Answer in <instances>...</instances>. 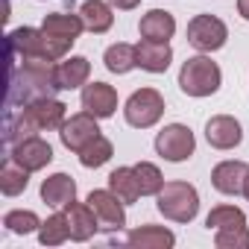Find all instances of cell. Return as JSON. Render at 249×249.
Instances as JSON below:
<instances>
[{
  "mask_svg": "<svg viewBox=\"0 0 249 249\" xmlns=\"http://www.w3.org/2000/svg\"><path fill=\"white\" fill-rule=\"evenodd\" d=\"M126 240L141 249H170L176 243V234L164 226H141V229H132Z\"/></svg>",
  "mask_w": 249,
  "mask_h": 249,
  "instance_id": "d6986e66",
  "label": "cell"
},
{
  "mask_svg": "<svg viewBox=\"0 0 249 249\" xmlns=\"http://www.w3.org/2000/svg\"><path fill=\"white\" fill-rule=\"evenodd\" d=\"M135 176H138V188H141V196H153L164 188V179H161V170L150 161H141L135 164Z\"/></svg>",
  "mask_w": 249,
  "mask_h": 249,
  "instance_id": "f1b7e54d",
  "label": "cell"
},
{
  "mask_svg": "<svg viewBox=\"0 0 249 249\" xmlns=\"http://www.w3.org/2000/svg\"><path fill=\"white\" fill-rule=\"evenodd\" d=\"M108 3H111L114 9H123V12H126V9H135L141 0H108Z\"/></svg>",
  "mask_w": 249,
  "mask_h": 249,
  "instance_id": "1f68e13d",
  "label": "cell"
},
{
  "mask_svg": "<svg viewBox=\"0 0 249 249\" xmlns=\"http://www.w3.org/2000/svg\"><path fill=\"white\" fill-rule=\"evenodd\" d=\"M141 36L144 38H150V41H167V38H173V33H176V21H173V15L170 12H164V9H150L144 18H141Z\"/></svg>",
  "mask_w": 249,
  "mask_h": 249,
  "instance_id": "ac0fdd59",
  "label": "cell"
},
{
  "mask_svg": "<svg viewBox=\"0 0 249 249\" xmlns=\"http://www.w3.org/2000/svg\"><path fill=\"white\" fill-rule=\"evenodd\" d=\"M156 196H159V211L173 223H191L199 211V194L188 182H164V188Z\"/></svg>",
  "mask_w": 249,
  "mask_h": 249,
  "instance_id": "5b68a950",
  "label": "cell"
},
{
  "mask_svg": "<svg viewBox=\"0 0 249 249\" xmlns=\"http://www.w3.org/2000/svg\"><path fill=\"white\" fill-rule=\"evenodd\" d=\"M27 185H30V170L9 156L3 161V167H0V191L6 196H18V194L27 191Z\"/></svg>",
  "mask_w": 249,
  "mask_h": 249,
  "instance_id": "603a6c76",
  "label": "cell"
},
{
  "mask_svg": "<svg viewBox=\"0 0 249 249\" xmlns=\"http://www.w3.org/2000/svg\"><path fill=\"white\" fill-rule=\"evenodd\" d=\"M65 214H68V226H71V240H88L94 237V231L100 229V220L94 214V208L88 202H68L65 205Z\"/></svg>",
  "mask_w": 249,
  "mask_h": 249,
  "instance_id": "5bb4252c",
  "label": "cell"
},
{
  "mask_svg": "<svg viewBox=\"0 0 249 249\" xmlns=\"http://www.w3.org/2000/svg\"><path fill=\"white\" fill-rule=\"evenodd\" d=\"M246 176H249V167L243 161H220L211 173V182L220 194L226 196H237L243 194V185H246Z\"/></svg>",
  "mask_w": 249,
  "mask_h": 249,
  "instance_id": "9a60e30c",
  "label": "cell"
},
{
  "mask_svg": "<svg viewBox=\"0 0 249 249\" xmlns=\"http://www.w3.org/2000/svg\"><path fill=\"white\" fill-rule=\"evenodd\" d=\"M243 196L249 199V176H246V185H243Z\"/></svg>",
  "mask_w": 249,
  "mask_h": 249,
  "instance_id": "836d02e7",
  "label": "cell"
},
{
  "mask_svg": "<svg viewBox=\"0 0 249 249\" xmlns=\"http://www.w3.org/2000/svg\"><path fill=\"white\" fill-rule=\"evenodd\" d=\"M79 18H82L85 30L88 33H97V36L106 33V30H111V24H114L111 6L103 3V0H85V3L79 6Z\"/></svg>",
  "mask_w": 249,
  "mask_h": 249,
  "instance_id": "44dd1931",
  "label": "cell"
},
{
  "mask_svg": "<svg viewBox=\"0 0 249 249\" xmlns=\"http://www.w3.org/2000/svg\"><path fill=\"white\" fill-rule=\"evenodd\" d=\"M88 73H91V65H88L85 56H71L68 62L56 65L59 88H65V91H73V88L85 85V82H88Z\"/></svg>",
  "mask_w": 249,
  "mask_h": 249,
  "instance_id": "7402d4cb",
  "label": "cell"
},
{
  "mask_svg": "<svg viewBox=\"0 0 249 249\" xmlns=\"http://www.w3.org/2000/svg\"><path fill=\"white\" fill-rule=\"evenodd\" d=\"M170 59H173V50L167 41H150L144 38L138 44V68L150 71V73H164L170 68Z\"/></svg>",
  "mask_w": 249,
  "mask_h": 249,
  "instance_id": "e0dca14e",
  "label": "cell"
},
{
  "mask_svg": "<svg viewBox=\"0 0 249 249\" xmlns=\"http://www.w3.org/2000/svg\"><path fill=\"white\" fill-rule=\"evenodd\" d=\"M41 199L53 208H65L76 199V182L68 173H53L41 182Z\"/></svg>",
  "mask_w": 249,
  "mask_h": 249,
  "instance_id": "2e32d148",
  "label": "cell"
},
{
  "mask_svg": "<svg viewBox=\"0 0 249 249\" xmlns=\"http://www.w3.org/2000/svg\"><path fill=\"white\" fill-rule=\"evenodd\" d=\"M123 114H126L129 126H135V129H150V126H156V123L161 120V114H164V97H161L156 88H141V91H135V94L126 100Z\"/></svg>",
  "mask_w": 249,
  "mask_h": 249,
  "instance_id": "8992f818",
  "label": "cell"
},
{
  "mask_svg": "<svg viewBox=\"0 0 249 249\" xmlns=\"http://www.w3.org/2000/svg\"><path fill=\"white\" fill-rule=\"evenodd\" d=\"M229 38V30L220 18L214 15H196L191 18L188 24V44L199 53H211V50H220Z\"/></svg>",
  "mask_w": 249,
  "mask_h": 249,
  "instance_id": "52a82bcc",
  "label": "cell"
},
{
  "mask_svg": "<svg viewBox=\"0 0 249 249\" xmlns=\"http://www.w3.org/2000/svg\"><path fill=\"white\" fill-rule=\"evenodd\" d=\"M220 79H223V73H220L217 62H211L208 56H194L179 71V88L188 97H211V94H217Z\"/></svg>",
  "mask_w": 249,
  "mask_h": 249,
  "instance_id": "277c9868",
  "label": "cell"
},
{
  "mask_svg": "<svg viewBox=\"0 0 249 249\" xmlns=\"http://www.w3.org/2000/svg\"><path fill=\"white\" fill-rule=\"evenodd\" d=\"M103 62H106V68H108L111 73H129L132 68H138V47L117 41V44H111V47L106 50Z\"/></svg>",
  "mask_w": 249,
  "mask_h": 249,
  "instance_id": "cb8c5ba5",
  "label": "cell"
},
{
  "mask_svg": "<svg viewBox=\"0 0 249 249\" xmlns=\"http://www.w3.org/2000/svg\"><path fill=\"white\" fill-rule=\"evenodd\" d=\"M100 135V126H97V117L82 111V114H71L65 123H62V129H59V138L68 150L79 153L82 147H88L94 138Z\"/></svg>",
  "mask_w": 249,
  "mask_h": 249,
  "instance_id": "9c48e42d",
  "label": "cell"
},
{
  "mask_svg": "<svg viewBox=\"0 0 249 249\" xmlns=\"http://www.w3.org/2000/svg\"><path fill=\"white\" fill-rule=\"evenodd\" d=\"M214 243L220 249H249V229L246 226H231V229H217Z\"/></svg>",
  "mask_w": 249,
  "mask_h": 249,
  "instance_id": "4dcf8cb0",
  "label": "cell"
},
{
  "mask_svg": "<svg viewBox=\"0 0 249 249\" xmlns=\"http://www.w3.org/2000/svg\"><path fill=\"white\" fill-rule=\"evenodd\" d=\"M65 111L68 106L56 97H44V100H36L30 106H24L18 114L9 111L6 114V141L15 147L18 141L36 135V132H44V129H62L65 123Z\"/></svg>",
  "mask_w": 249,
  "mask_h": 249,
  "instance_id": "7a4b0ae2",
  "label": "cell"
},
{
  "mask_svg": "<svg viewBox=\"0 0 249 249\" xmlns=\"http://www.w3.org/2000/svg\"><path fill=\"white\" fill-rule=\"evenodd\" d=\"M108 191L123 202V205H129L141 196V188H138V176H135V167H117L111 170L108 176Z\"/></svg>",
  "mask_w": 249,
  "mask_h": 249,
  "instance_id": "ffe728a7",
  "label": "cell"
},
{
  "mask_svg": "<svg viewBox=\"0 0 249 249\" xmlns=\"http://www.w3.org/2000/svg\"><path fill=\"white\" fill-rule=\"evenodd\" d=\"M194 132L188 126H182V123H170V126H164L159 135H156V153L167 161H185L194 156Z\"/></svg>",
  "mask_w": 249,
  "mask_h": 249,
  "instance_id": "ba28073f",
  "label": "cell"
},
{
  "mask_svg": "<svg viewBox=\"0 0 249 249\" xmlns=\"http://www.w3.org/2000/svg\"><path fill=\"white\" fill-rule=\"evenodd\" d=\"M12 159H15L18 164H24L30 173H36V170H44V167L53 161V150H50V144H47L44 138L30 135V138L18 141V144L12 147Z\"/></svg>",
  "mask_w": 249,
  "mask_h": 249,
  "instance_id": "8fae6325",
  "label": "cell"
},
{
  "mask_svg": "<svg viewBox=\"0 0 249 249\" xmlns=\"http://www.w3.org/2000/svg\"><path fill=\"white\" fill-rule=\"evenodd\" d=\"M71 47H73V38H62L47 30L21 27V30L9 33V53H18V56H38V59L56 62V59L68 56Z\"/></svg>",
  "mask_w": 249,
  "mask_h": 249,
  "instance_id": "3957f363",
  "label": "cell"
},
{
  "mask_svg": "<svg viewBox=\"0 0 249 249\" xmlns=\"http://www.w3.org/2000/svg\"><path fill=\"white\" fill-rule=\"evenodd\" d=\"M3 226L9 229V231H15V234H30V231H36V229H41V220H38V214L36 211H9L6 217H3Z\"/></svg>",
  "mask_w": 249,
  "mask_h": 249,
  "instance_id": "f546056e",
  "label": "cell"
},
{
  "mask_svg": "<svg viewBox=\"0 0 249 249\" xmlns=\"http://www.w3.org/2000/svg\"><path fill=\"white\" fill-rule=\"evenodd\" d=\"M205 138L214 150H231L243 141V129H240V123L229 114H217L205 123Z\"/></svg>",
  "mask_w": 249,
  "mask_h": 249,
  "instance_id": "7c38bea8",
  "label": "cell"
},
{
  "mask_svg": "<svg viewBox=\"0 0 249 249\" xmlns=\"http://www.w3.org/2000/svg\"><path fill=\"white\" fill-rule=\"evenodd\" d=\"M82 108L94 117H111L117 108V91L106 82H91L82 88Z\"/></svg>",
  "mask_w": 249,
  "mask_h": 249,
  "instance_id": "4fadbf2b",
  "label": "cell"
},
{
  "mask_svg": "<svg viewBox=\"0 0 249 249\" xmlns=\"http://www.w3.org/2000/svg\"><path fill=\"white\" fill-rule=\"evenodd\" d=\"M56 91H59V76L50 59L9 53V108L30 106L36 100L53 97Z\"/></svg>",
  "mask_w": 249,
  "mask_h": 249,
  "instance_id": "6da1fadb",
  "label": "cell"
},
{
  "mask_svg": "<svg viewBox=\"0 0 249 249\" xmlns=\"http://www.w3.org/2000/svg\"><path fill=\"white\" fill-rule=\"evenodd\" d=\"M111 156H114L111 141H108V138H103V135H97L88 147H82V150H79V161H82V167H103Z\"/></svg>",
  "mask_w": 249,
  "mask_h": 249,
  "instance_id": "4316f807",
  "label": "cell"
},
{
  "mask_svg": "<svg viewBox=\"0 0 249 249\" xmlns=\"http://www.w3.org/2000/svg\"><path fill=\"white\" fill-rule=\"evenodd\" d=\"M205 226L214 229V231L217 229H231V226H246V214L240 208H234V205H217V208L208 211Z\"/></svg>",
  "mask_w": 249,
  "mask_h": 249,
  "instance_id": "83f0119b",
  "label": "cell"
},
{
  "mask_svg": "<svg viewBox=\"0 0 249 249\" xmlns=\"http://www.w3.org/2000/svg\"><path fill=\"white\" fill-rule=\"evenodd\" d=\"M88 205L94 208V214H97L103 231H120L123 226H126L123 202H120L111 191H91V194H88Z\"/></svg>",
  "mask_w": 249,
  "mask_h": 249,
  "instance_id": "30bf717a",
  "label": "cell"
},
{
  "mask_svg": "<svg viewBox=\"0 0 249 249\" xmlns=\"http://www.w3.org/2000/svg\"><path fill=\"white\" fill-rule=\"evenodd\" d=\"M41 30L53 33V36H62V38H79V33L85 30L82 18L79 15H65V12H53V15H44V24Z\"/></svg>",
  "mask_w": 249,
  "mask_h": 249,
  "instance_id": "d4e9b609",
  "label": "cell"
},
{
  "mask_svg": "<svg viewBox=\"0 0 249 249\" xmlns=\"http://www.w3.org/2000/svg\"><path fill=\"white\" fill-rule=\"evenodd\" d=\"M68 237H71V226H68V214H65V211L47 217V220L41 223V229H38V240H41L44 246H59V243H65Z\"/></svg>",
  "mask_w": 249,
  "mask_h": 249,
  "instance_id": "484cf974",
  "label": "cell"
},
{
  "mask_svg": "<svg viewBox=\"0 0 249 249\" xmlns=\"http://www.w3.org/2000/svg\"><path fill=\"white\" fill-rule=\"evenodd\" d=\"M237 12L243 21H249V0H237Z\"/></svg>",
  "mask_w": 249,
  "mask_h": 249,
  "instance_id": "d6a6232c",
  "label": "cell"
}]
</instances>
